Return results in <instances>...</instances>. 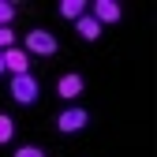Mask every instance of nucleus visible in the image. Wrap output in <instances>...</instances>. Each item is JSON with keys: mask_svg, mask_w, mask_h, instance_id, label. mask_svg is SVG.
<instances>
[{"mask_svg": "<svg viewBox=\"0 0 157 157\" xmlns=\"http://www.w3.org/2000/svg\"><path fill=\"white\" fill-rule=\"evenodd\" d=\"M11 37H15V34H11L8 26H0V49H11Z\"/></svg>", "mask_w": 157, "mask_h": 157, "instance_id": "nucleus-12", "label": "nucleus"}, {"mask_svg": "<svg viewBox=\"0 0 157 157\" xmlns=\"http://www.w3.org/2000/svg\"><path fill=\"white\" fill-rule=\"evenodd\" d=\"M90 124V112L86 109H78V105H71V109H64L60 116H56V127H60L64 135H75V131H82Z\"/></svg>", "mask_w": 157, "mask_h": 157, "instance_id": "nucleus-2", "label": "nucleus"}, {"mask_svg": "<svg viewBox=\"0 0 157 157\" xmlns=\"http://www.w3.org/2000/svg\"><path fill=\"white\" fill-rule=\"evenodd\" d=\"M26 49L37 52V56H52V52H56V37H52L49 30H30V34H26Z\"/></svg>", "mask_w": 157, "mask_h": 157, "instance_id": "nucleus-3", "label": "nucleus"}, {"mask_svg": "<svg viewBox=\"0 0 157 157\" xmlns=\"http://www.w3.org/2000/svg\"><path fill=\"white\" fill-rule=\"evenodd\" d=\"M75 26H78V34H82L86 41H97V37H101V23H97L94 15H82V19H75Z\"/></svg>", "mask_w": 157, "mask_h": 157, "instance_id": "nucleus-7", "label": "nucleus"}, {"mask_svg": "<svg viewBox=\"0 0 157 157\" xmlns=\"http://www.w3.org/2000/svg\"><path fill=\"white\" fill-rule=\"evenodd\" d=\"M56 94H60V97H78V94H82V75H60V82H56Z\"/></svg>", "mask_w": 157, "mask_h": 157, "instance_id": "nucleus-5", "label": "nucleus"}, {"mask_svg": "<svg viewBox=\"0 0 157 157\" xmlns=\"http://www.w3.org/2000/svg\"><path fill=\"white\" fill-rule=\"evenodd\" d=\"M11 19H15V8L8 4V0H0V26H8Z\"/></svg>", "mask_w": 157, "mask_h": 157, "instance_id": "nucleus-10", "label": "nucleus"}, {"mask_svg": "<svg viewBox=\"0 0 157 157\" xmlns=\"http://www.w3.org/2000/svg\"><path fill=\"white\" fill-rule=\"evenodd\" d=\"M94 19L97 23H120V4L116 0H97L94 4Z\"/></svg>", "mask_w": 157, "mask_h": 157, "instance_id": "nucleus-4", "label": "nucleus"}, {"mask_svg": "<svg viewBox=\"0 0 157 157\" xmlns=\"http://www.w3.org/2000/svg\"><path fill=\"white\" fill-rule=\"evenodd\" d=\"M82 8H86L82 0H64V4H60V15L64 19H82Z\"/></svg>", "mask_w": 157, "mask_h": 157, "instance_id": "nucleus-8", "label": "nucleus"}, {"mask_svg": "<svg viewBox=\"0 0 157 157\" xmlns=\"http://www.w3.org/2000/svg\"><path fill=\"white\" fill-rule=\"evenodd\" d=\"M4 67L11 75H26V52L23 49H4Z\"/></svg>", "mask_w": 157, "mask_h": 157, "instance_id": "nucleus-6", "label": "nucleus"}, {"mask_svg": "<svg viewBox=\"0 0 157 157\" xmlns=\"http://www.w3.org/2000/svg\"><path fill=\"white\" fill-rule=\"evenodd\" d=\"M15 157H45V153L37 150V146H19V150H15Z\"/></svg>", "mask_w": 157, "mask_h": 157, "instance_id": "nucleus-11", "label": "nucleus"}, {"mask_svg": "<svg viewBox=\"0 0 157 157\" xmlns=\"http://www.w3.org/2000/svg\"><path fill=\"white\" fill-rule=\"evenodd\" d=\"M15 135V124H11V116H0V142H8Z\"/></svg>", "mask_w": 157, "mask_h": 157, "instance_id": "nucleus-9", "label": "nucleus"}, {"mask_svg": "<svg viewBox=\"0 0 157 157\" xmlns=\"http://www.w3.org/2000/svg\"><path fill=\"white\" fill-rule=\"evenodd\" d=\"M0 71H4V52H0Z\"/></svg>", "mask_w": 157, "mask_h": 157, "instance_id": "nucleus-13", "label": "nucleus"}, {"mask_svg": "<svg viewBox=\"0 0 157 157\" xmlns=\"http://www.w3.org/2000/svg\"><path fill=\"white\" fill-rule=\"evenodd\" d=\"M37 94H41V86H37L34 75H15V78H11V97H15L19 105H34Z\"/></svg>", "mask_w": 157, "mask_h": 157, "instance_id": "nucleus-1", "label": "nucleus"}]
</instances>
